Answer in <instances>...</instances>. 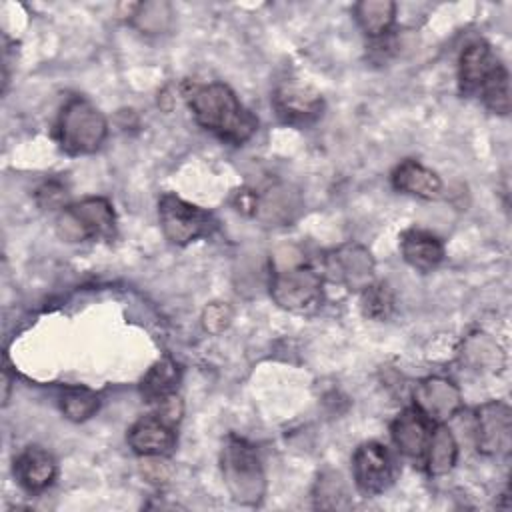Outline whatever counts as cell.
Returning a JSON list of instances; mask_svg holds the SVG:
<instances>
[{
    "label": "cell",
    "mask_w": 512,
    "mask_h": 512,
    "mask_svg": "<svg viewBox=\"0 0 512 512\" xmlns=\"http://www.w3.org/2000/svg\"><path fill=\"white\" fill-rule=\"evenodd\" d=\"M346 486L338 472H326L316 484V506L320 508H346Z\"/></svg>",
    "instance_id": "cell-26"
},
{
    "label": "cell",
    "mask_w": 512,
    "mask_h": 512,
    "mask_svg": "<svg viewBox=\"0 0 512 512\" xmlns=\"http://www.w3.org/2000/svg\"><path fill=\"white\" fill-rule=\"evenodd\" d=\"M270 296L288 312L310 314L322 304V276L306 264L280 266L272 274Z\"/></svg>",
    "instance_id": "cell-4"
},
{
    "label": "cell",
    "mask_w": 512,
    "mask_h": 512,
    "mask_svg": "<svg viewBox=\"0 0 512 512\" xmlns=\"http://www.w3.org/2000/svg\"><path fill=\"white\" fill-rule=\"evenodd\" d=\"M464 358L476 370H500L504 364L502 348L486 334H472L464 344Z\"/></svg>",
    "instance_id": "cell-22"
},
{
    "label": "cell",
    "mask_w": 512,
    "mask_h": 512,
    "mask_svg": "<svg viewBox=\"0 0 512 512\" xmlns=\"http://www.w3.org/2000/svg\"><path fill=\"white\" fill-rule=\"evenodd\" d=\"M402 258L420 272L434 270L444 260V246L438 236L426 230H406L400 236Z\"/></svg>",
    "instance_id": "cell-17"
},
{
    "label": "cell",
    "mask_w": 512,
    "mask_h": 512,
    "mask_svg": "<svg viewBox=\"0 0 512 512\" xmlns=\"http://www.w3.org/2000/svg\"><path fill=\"white\" fill-rule=\"evenodd\" d=\"M392 186L422 200H436L442 192L440 176L416 160H404L394 168Z\"/></svg>",
    "instance_id": "cell-16"
},
{
    "label": "cell",
    "mask_w": 512,
    "mask_h": 512,
    "mask_svg": "<svg viewBox=\"0 0 512 512\" xmlns=\"http://www.w3.org/2000/svg\"><path fill=\"white\" fill-rule=\"evenodd\" d=\"M132 24L144 34L164 32L172 22V6L168 2L134 4L130 12Z\"/></svg>",
    "instance_id": "cell-23"
},
{
    "label": "cell",
    "mask_w": 512,
    "mask_h": 512,
    "mask_svg": "<svg viewBox=\"0 0 512 512\" xmlns=\"http://www.w3.org/2000/svg\"><path fill=\"white\" fill-rule=\"evenodd\" d=\"M2 384H4V396H2V400H4V404L8 402V396H10V376H8V370L4 368V374H2Z\"/></svg>",
    "instance_id": "cell-29"
},
{
    "label": "cell",
    "mask_w": 512,
    "mask_h": 512,
    "mask_svg": "<svg viewBox=\"0 0 512 512\" xmlns=\"http://www.w3.org/2000/svg\"><path fill=\"white\" fill-rule=\"evenodd\" d=\"M180 380H182L180 366L170 358H162V360L154 362L150 366V370L144 374L142 384H140L142 398L146 402L158 404L160 400L176 394Z\"/></svg>",
    "instance_id": "cell-19"
},
{
    "label": "cell",
    "mask_w": 512,
    "mask_h": 512,
    "mask_svg": "<svg viewBox=\"0 0 512 512\" xmlns=\"http://www.w3.org/2000/svg\"><path fill=\"white\" fill-rule=\"evenodd\" d=\"M512 444V412L500 400H490L476 410V446L486 456L508 454Z\"/></svg>",
    "instance_id": "cell-11"
},
{
    "label": "cell",
    "mask_w": 512,
    "mask_h": 512,
    "mask_svg": "<svg viewBox=\"0 0 512 512\" xmlns=\"http://www.w3.org/2000/svg\"><path fill=\"white\" fill-rule=\"evenodd\" d=\"M98 396L84 386H70L60 396V408L64 416L72 422H84L98 412Z\"/></svg>",
    "instance_id": "cell-24"
},
{
    "label": "cell",
    "mask_w": 512,
    "mask_h": 512,
    "mask_svg": "<svg viewBox=\"0 0 512 512\" xmlns=\"http://www.w3.org/2000/svg\"><path fill=\"white\" fill-rule=\"evenodd\" d=\"M272 108L284 124L302 128L322 116L324 100L312 86L296 80H284L274 90Z\"/></svg>",
    "instance_id": "cell-8"
},
{
    "label": "cell",
    "mask_w": 512,
    "mask_h": 512,
    "mask_svg": "<svg viewBox=\"0 0 512 512\" xmlns=\"http://www.w3.org/2000/svg\"><path fill=\"white\" fill-rule=\"evenodd\" d=\"M56 230L68 242L110 240L116 234V214L104 198H84L62 208Z\"/></svg>",
    "instance_id": "cell-5"
},
{
    "label": "cell",
    "mask_w": 512,
    "mask_h": 512,
    "mask_svg": "<svg viewBox=\"0 0 512 512\" xmlns=\"http://www.w3.org/2000/svg\"><path fill=\"white\" fill-rule=\"evenodd\" d=\"M396 466L388 448L380 442H364L352 456V478L364 496H376L394 482Z\"/></svg>",
    "instance_id": "cell-7"
},
{
    "label": "cell",
    "mask_w": 512,
    "mask_h": 512,
    "mask_svg": "<svg viewBox=\"0 0 512 512\" xmlns=\"http://www.w3.org/2000/svg\"><path fill=\"white\" fill-rule=\"evenodd\" d=\"M58 466L54 456L40 448L28 446L14 460V478L26 492H42L56 478Z\"/></svg>",
    "instance_id": "cell-15"
},
{
    "label": "cell",
    "mask_w": 512,
    "mask_h": 512,
    "mask_svg": "<svg viewBox=\"0 0 512 512\" xmlns=\"http://www.w3.org/2000/svg\"><path fill=\"white\" fill-rule=\"evenodd\" d=\"M128 446L144 456V458H154V456H168L176 448V426L160 418L158 414L142 416L138 418L126 434Z\"/></svg>",
    "instance_id": "cell-13"
},
{
    "label": "cell",
    "mask_w": 512,
    "mask_h": 512,
    "mask_svg": "<svg viewBox=\"0 0 512 512\" xmlns=\"http://www.w3.org/2000/svg\"><path fill=\"white\" fill-rule=\"evenodd\" d=\"M414 406L434 424L450 420L462 408V394L458 386L442 376L422 378L412 390Z\"/></svg>",
    "instance_id": "cell-12"
},
{
    "label": "cell",
    "mask_w": 512,
    "mask_h": 512,
    "mask_svg": "<svg viewBox=\"0 0 512 512\" xmlns=\"http://www.w3.org/2000/svg\"><path fill=\"white\" fill-rule=\"evenodd\" d=\"M66 188L60 182H46L36 190V202L44 210H54V208H66Z\"/></svg>",
    "instance_id": "cell-28"
},
{
    "label": "cell",
    "mask_w": 512,
    "mask_h": 512,
    "mask_svg": "<svg viewBox=\"0 0 512 512\" xmlns=\"http://www.w3.org/2000/svg\"><path fill=\"white\" fill-rule=\"evenodd\" d=\"M106 134L108 122L90 100L72 96L60 110L56 122V138L66 154H92L102 146Z\"/></svg>",
    "instance_id": "cell-3"
},
{
    "label": "cell",
    "mask_w": 512,
    "mask_h": 512,
    "mask_svg": "<svg viewBox=\"0 0 512 512\" xmlns=\"http://www.w3.org/2000/svg\"><path fill=\"white\" fill-rule=\"evenodd\" d=\"M158 220L166 240L176 246H186L198 238L210 236L218 224L208 210L194 206L172 192L160 196Z\"/></svg>",
    "instance_id": "cell-6"
},
{
    "label": "cell",
    "mask_w": 512,
    "mask_h": 512,
    "mask_svg": "<svg viewBox=\"0 0 512 512\" xmlns=\"http://www.w3.org/2000/svg\"><path fill=\"white\" fill-rule=\"evenodd\" d=\"M354 18L370 38H382L396 20V4L390 0H362L354 4Z\"/></svg>",
    "instance_id": "cell-20"
},
{
    "label": "cell",
    "mask_w": 512,
    "mask_h": 512,
    "mask_svg": "<svg viewBox=\"0 0 512 512\" xmlns=\"http://www.w3.org/2000/svg\"><path fill=\"white\" fill-rule=\"evenodd\" d=\"M458 460V444L452 432L444 424H434L430 432V440L426 452L422 456V464L430 476L448 474Z\"/></svg>",
    "instance_id": "cell-18"
},
{
    "label": "cell",
    "mask_w": 512,
    "mask_h": 512,
    "mask_svg": "<svg viewBox=\"0 0 512 512\" xmlns=\"http://www.w3.org/2000/svg\"><path fill=\"white\" fill-rule=\"evenodd\" d=\"M434 422L428 420L416 406L404 408L390 424V434L396 448L414 460H422Z\"/></svg>",
    "instance_id": "cell-14"
},
{
    "label": "cell",
    "mask_w": 512,
    "mask_h": 512,
    "mask_svg": "<svg viewBox=\"0 0 512 512\" xmlns=\"http://www.w3.org/2000/svg\"><path fill=\"white\" fill-rule=\"evenodd\" d=\"M362 312L372 320H386L394 312V294L388 284H370L362 290Z\"/></svg>",
    "instance_id": "cell-25"
},
{
    "label": "cell",
    "mask_w": 512,
    "mask_h": 512,
    "mask_svg": "<svg viewBox=\"0 0 512 512\" xmlns=\"http://www.w3.org/2000/svg\"><path fill=\"white\" fill-rule=\"evenodd\" d=\"M256 214L266 222L280 224L290 222L292 216L298 212L300 202L294 192H290L288 186H272L264 194H256Z\"/></svg>",
    "instance_id": "cell-21"
},
{
    "label": "cell",
    "mask_w": 512,
    "mask_h": 512,
    "mask_svg": "<svg viewBox=\"0 0 512 512\" xmlns=\"http://www.w3.org/2000/svg\"><path fill=\"white\" fill-rule=\"evenodd\" d=\"M222 476L230 496L244 506H256L266 494V474L260 456L248 440L230 434L222 448Z\"/></svg>",
    "instance_id": "cell-2"
},
{
    "label": "cell",
    "mask_w": 512,
    "mask_h": 512,
    "mask_svg": "<svg viewBox=\"0 0 512 512\" xmlns=\"http://www.w3.org/2000/svg\"><path fill=\"white\" fill-rule=\"evenodd\" d=\"M180 92L196 122L220 140L240 146L256 134L258 118L238 100L230 86L184 80Z\"/></svg>",
    "instance_id": "cell-1"
},
{
    "label": "cell",
    "mask_w": 512,
    "mask_h": 512,
    "mask_svg": "<svg viewBox=\"0 0 512 512\" xmlns=\"http://www.w3.org/2000/svg\"><path fill=\"white\" fill-rule=\"evenodd\" d=\"M326 274L332 282L344 284L348 290H364L374 278V258L360 244H342L324 260Z\"/></svg>",
    "instance_id": "cell-10"
},
{
    "label": "cell",
    "mask_w": 512,
    "mask_h": 512,
    "mask_svg": "<svg viewBox=\"0 0 512 512\" xmlns=\"http://www.w3.org/2000/svg\"><path fill=\"white\" fill-rule=\"evenodd\" d=\"M232 320V308L226 302H212L202 312V324L208 332L220 334L230 326Z\"/></svg>",
    "instance_id": "cell-27"
},
{
    "label": "cell",
    "mask_w": 512,
    "mask_h": 512,
    "mask_svg": "<svg viewBox=\"0 0 512 512\" xmlns=\"http://www.w3.org/2000/svg\"><path fill=\"white\" fill-rule=\"evenodd\" d=\"M502 72H506V66L500 62V58L494 54L492 46L484 40L470 42L458 60V84L460 92L466 96L478 94Z\"/></svg>",
    "instance_id": "cell-9"
}]
</instances>
